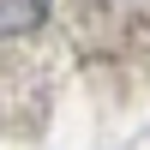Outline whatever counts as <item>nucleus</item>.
<instances>
[{
  "label": "nucleus",
  "mask_w": 150,
  "mask_h": 150,
  "mask_svg": "<svg viewBox=\"0 0 150 150\" xmlns=\"http://www.w3.org/2000/svg\"><path fill=\"white\" fill-rule=\"evenodd\" d=\"M48 18V0H0V36L6 30H30Z\"/></svg>",
  "instance_id": "1"
}]
</instances>
